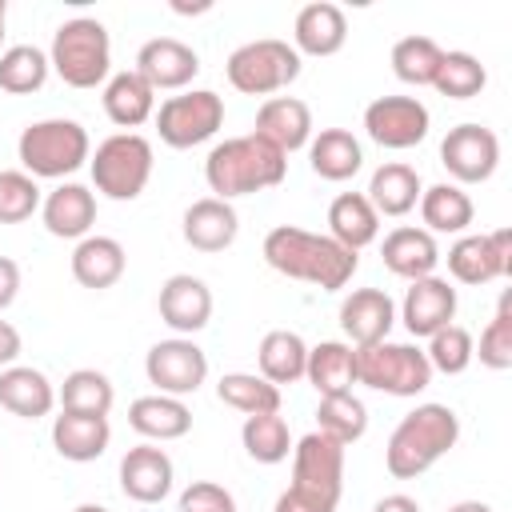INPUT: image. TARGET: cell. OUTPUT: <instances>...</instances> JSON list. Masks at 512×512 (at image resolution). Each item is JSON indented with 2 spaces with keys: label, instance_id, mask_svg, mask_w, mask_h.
I'll return each instance as SVG.
<instances>
[{
  "label": "cell",
  "instance_id": "ffe728a7",
  "mask_svg": "<svg viewBox=\"0 0 512 512\" xmlns=\"http://www.w3.org/2000/svg\"><path fill=\"white\" fill-rule=\"evenodd\" d=\"M348 40V16L332 0H312L296 12L292 24V48L300 56H336Z\"/></svg>",
  "mask_w": 512,
  "mask_h": 512
},
{
  "label": "cell",
  "instance_id": "8d00e7d4",
  "mask_svg": "<svg viewBox=\"0 0 512 512\" xmlns=\"http://www.w3.org/2000/svg\"><path fill=\"white\" fill-rule=\"evenodd\" d=\"M316 432H324L336 444H356L368 432V408L356 392H336V396H320L316 404Z\"/></svg>",
  "mask_w": 512,
  "mask_h": 512
},
{
  "label": "cell",
  "instance_id": "60d3db41",
  "mask_svg": "<svg viewBox=\"0 0 512 512\" xmlns=\"http://www.w3.org/2000/svg\"><path fill=\"white\" fill-rule=\"evenodd\" d=\"M440 56H444V48L432 36H404V40L392 44V72H396L400 84L432 88V76L440 68Z\"/></svg>",
  "mask_w": 512,
  "mask_h": 512
},
{
  "label": "cell",
  "instance_id": "4316f807",
  "mask_svg": "<svg viewBox=\"0 0 512 512\" xmlns=\"http://www.w3.org/2000/svg\"><path fill=\"white\" fill-rule=\"evenodd\" d=\"M128 424L144 436V440H180L192 432V408L180 400V396H164V392H152V396H140L128 404Z\"/></svg>",
  "mask_w": 512,
  "mask_h": 512
},
{
  "label": "cell",
  "instance_id": "7a4b0ae2",
  "mask_svg": "<svg viewBox=\"0 0 512 512\" xmlns=\"http://www.w3.org/2000/svg\"><path fill=\"white\" fill-rule=\"evenodd\" d=\"M344 492V444L308 432L292 444V484L276 496L272 512H336Z\"/></svg>",
  "mask_w": 512,
  "mask_h": 512
},
{
  "label": "cell",
  "instance_id": "d590c367",
  "mask_svg": "<svg viewBox=\"0 0 512 512\" xmlns=\"http://www.w3.org/2000/svg\"><path fill=\"white\" fill-rule=\"evenodd\" d=\"M60 412H80V416H108L112 412V400H116V388L104 372L96 368H76L64 376L60 392Z\"/></svg>",
  "mask_w": 512,
  "mask_h": 512
},
{
  "label": "cell",
  "instance_id": "f35d334b",
  "mask_svg": "<svg viewBox=\"0 0 512 512\" xmlns=\"http://www.w3.org/2000/svg\"><path fill=\"white\" fill-rule=\"evenodd\" d=\"M216 396L220 404L256 416V412H280V388L268 384L260 372H224L216 380Z\"/></svg>",
  "mask_w": 512,
  "mask_h": 512
},
{
  "label": "cell",
  "instance_id": "f907efd6",
  "mask_svg": "<svg viewBox=\"0 0 512 512\" xmlns=\"http://www.w3.org/2000/svg\"><path fill=\"white\" fill-rule=\"evenodd\" d=\"M448 512H492V504H484V500H460Z\"/></svg>",
  "mask_w": 512,
  "mask_h": 512
},
{
  "label": "cell",
  "instance_id": "484cf974",
  "mask_svg": "<svg viewBox=\"0 0 512 512\" xmlns=\"http://www.w3.org/2000/svg\"><path fill=\"white\" fill-rule=\"evenodd\" d=\"M124 268H128V252L112 236H84L72 248V276L80 288H92V292L112 288L124 276Z\"/></svg>",
  "mask_w": 512,
  "mask_h": 512
},
{
  "label": "cell",
  "instance_id": "4fadbf2b",
  "mask_svg": "<svg viewBox=\"0 0 512 512\" xmlns=\"http://www.w3.org/2000/svg\"><path fill=\"white\" fill-rule=\"evenodd\" d=\"M428 128H432V116L416 96H376L364 108L368 140H376L380 148H392V152L416 148L428 136Z\"/></svg>",
  "mask_w": 512,
  "mask_h": 512
},
{
  "label": "cell",
  "instance_id": "7dc6e473",
  "mask_svg": "<svg viewBox=\"0 0 512 512\" xmlns=\"http://www.w3.org/2000/svg\"><path fill=\"white\" fill-rule=\"evenodd\" d=\"M16 292H20V264L0 256V312L16 300Z\"/></svg>",
  "mask_w": 512,
  "mask_h": 512
},
{
  "label": "cell",
  "instance_id": "7402d4cb",
  "mask_svg": "<svg viewBox=\"0 0 512 512\" xmlns=\"http://www.w3.org/2000/svg\"><path fill=\"white\" fill-rule=\"evenodd\" d=\"M380 256H384V268L400 280H424V276H436V264H440V248H436V236L424 232V228H412V224H400L384 236L380 244Z\"/></svg>",
  "mask_w": 512,
  "mask_h": 512
},
{
  "label": "cell",
  "instance_id": "3957f363",
  "mask_svg": "<svg viewBox=\"0 0 512 512\" xmlns=\"http://www.w3.org/2000/svg\"><path fill=\"white\" fill-rule=\"evenodd\" d=\"M284 176H288V156L256 132L216 144L204 160L208 188L216 192V200H228V204H232V196H252V192L276 188Z\"/></svg>",
  "mask_w": 512,
  "mask_h": 512
},
{
  "label": "cell",
  "instance_id": "5bb4252c",
  "mask_svg": "<svg viewBox=\"0 0 512 512\" xmlns=\"http://www.w3.org/2000/svg\"><path fill=\"white\" fill-rule=\"evenodd\" d=\"M440 164L456 184H484L500 164V136L484 124H456L440 140Z\"/></svg>",
  "mask_w": 512,
  "mask_h": 512
},
{
  "label": "cell",
  "instance_id": "74e56055",
  "mask_svg": "<svg viewBox=\"0 0 512 512\" xmlns=\"http://www.w3.org/2000/svg\"><path fill=\"white\" fill-rule=\"evenodd\" d=\"M240 444L244 452L256 460V464H280L292 456V432H288V420L280 412H256V416H244V428H240Z\"/></svg>",
  "mask_w": 512,
  "mask_h": 512
},
{
  "label": "cell",
  "instance_id": "f5cc1de1",
  "mask_svg": "<svg viewBox=\"0 0 512 512\" xmlns=\"http://www.w3.org/2000/svg\"><path fill=\"white\" fill-rule=\"evenodd\" d=\"M4 20H8V4L0 0V44H4Z\"/></svg>",
  "mask_w": 512,
  "mask_h": 512
},
{
  "label": "cell",
  "instance_id": "603a6c76",
  "mask_svg": "<svg viewBox=\"0 0 512 512\" xmlns=\"http://www.w3.org/2000/svg\"><path fill=\"white\" fill-rule=\"evenodd\" d=\"M256 136L276 144L284 156L296 148H308L312 140V108L296 96H268L256 112Z\"/></svg>",
  "mask_w": 512,
  "mask_h": 512
},
{
  "label": "cell",
  "instance_id": "d6986e66",
  "mask_svg": "<svg viewBox=\"0 0 512 512\" xmlns=\"http://www.w3.org/2000/svg\"><path fill=\"white\" fill-rule=\"evenodd\" d=\"M172 456L156 444H136L120 456V492L136 504H160L172 492Z\"/></svg>",
  "mask_w": 512,
  "mask_h": 512
},
{
  "label": "cell",
  "instance_id": "9a60e30c",
  "mask_svg": "<svg viewBox=\"0 0 512 512\" xmlns=\"http://www.w3.org/2000/svg\"><path fill=\"white\" fill-rule=\"evenodd\" d=\"M136 72L152 84V92H180V88H188L196 80L200 56H196V48H188L176 36H156V40L140 44Z\"/></svg>",
  "mask_w": 512,
  "mask_h": 512
},
{
  "label": "cell",
  "instance_id": "ba28073f",
  "mask_svg": "<svg viewBox=\"0 0 512 512\" xmlns=\"http://www.w3.org/2000/svg\"><path fill=\"white\" fill-rule=\"evenodd\" d=\"M356 384H368L384 396H420L432 384V364L416 344H368L356 348Z\"/></svg>",
  "mask_w": 512,
  "mask_h": 512
},
{
  "label": "cell",
  "instance_id": "7c38bea8",
  "mask_svg": "<svg viewBox=\"0 0 512 512\" xmlns=\"http://www.w3.org/2000/svg\"><path fill=\"white\" fill-rule=\"evenodd\" d=\"M448 272L460 284H492L512 276V228L496 232H468L448 248Z\"/></svg>",
  "mask_w": 512,
  "mask_h": 512
},
{
  "label": "cell",
  "instance_id": "836d02e7",
  "mask_svg": "<svg viewBox=\"0 0 512 512\" xmlns=\"http://www.w3.org/2000/svg\"><path fill=\"white\" fill-rule=\"evenodd\" d=\"M304 380H308L320 396L352 392V384H356V348L344 344V340H320L316 348H308Z\"/></svg>",
  "mask_w": 512,
  "mask_h": 512
},
{
  "label": "cell",
  "instance_id": "7bdbcfd3",
  "mask_svg": "<svg viewBox=\"0 0 512 512\" xmlns=\"http://www.w3.org/2000/svg\"><path fill=\"white\" fill-rule=\"evenodd\" d=\"M472 352H476V340H472V332L460 328V324H448V328L432 332V336H428V348H424L432 372H444V376L468 372V364L476 360Z\"/></svg>",
  "mask_w": 512,
  "mask_h": 512
},
{
  "label": "cell",
  "instance_id": "681fc988",
  "mask_svg": "<svg viewBox=\"0 0 512 512\" xmlns=\"http://www.w3.org/2000/svg\"><path fill=\"white\" fill-rule=\"evenodd\" d=\"M372 512H420V504L412 496H404V492H392V496H380L372 504Z\"/></svg>",
  "mask_w": 512,
  "mask_h": 512
},
{
  "label": "cell",
  "instance_id": "f1b7e54d",
  "mask_svg": "<svg viewBox=\"0 0 512 512\" xmlns=\"http://www.w3.org/2000/svg\"><path fill=\"white\" fill-rule=\"evenodd\" d=\"M104 112L120 128H140L156 116V92L136 68H124L104 80Z\"/></svg>",
  "mask_w": 512,
  "mask_h": 512
},
{
  "label": "cell",
  "instance_id": "d6a6232c",
  "mask_svg": "<svg viewBox=\"0 0 512 512\" xmlns=\"http://www.w3.org/2000/svg\"><path fill=\"white\" fill-rule=\"evenodd\" d=\"M420 220H424V232H444V236H464L472 216H476V204L472 196L460 188V184H432L420 192Z\"/></svg>",
  "mask_w": 512,
  "mask_h": 512
},
{
  "label": "cell",
  "instance_id": "b9f144b4",
  "mask_svg": "<svg viewBox=\"0 0 512 512\" xmlns=\"http://www.w3.org/2000/svg\"><path fill=\"white\" fill-rule=\"evenodd\" d=\"M484 84H488V72L472 52H444L432 76V88L448 100H472L484 92Z\"/></svg>",
  "mask_w": 512,
  "mask_h": 512
},
{
  "label": "cell",
  "instance_id": "8fae6325",
  "mask_svg": "<svg viewBox=\"0 0 512 512\" xmlns=\"http://www.w3.org/2000/svg\"><path fill=\"white\" fill-rule=\"evenodd\" d=\"M144 376H148V384H156V392L184 400L208 380V356L192 336L156 340L144 356Z\"/></svg>",
  "mask_w": 512,
  "mask_h": 512
},
{
  "label": "cell",
  "instance_id": "e0dca14e",
  "mask_svg": "<svg viewBox=\"0 0 512 512\" xmlns=\"http://www.w3.org/2000/svg\"><path fill=\"white\" fill-rule=\"evenodd\" d=\"M392 324H396V304L384 288H356L340 300V332L348 336L344 344H352V348L388 340Z\"/></svg>",
  "mask_w": 512,
  "mask_h": 512
},
{
  "label": "cell",
  "instance_id": "30bf717a",
  "mask_svg": "<svg viewBox=\"0 0 512 512\" xmlns=\"http://www.w3.org/2000/svg\"><path fill=\"white\" fill-rule=\"evenodd\" d=\"M156 132L168 148H196L212 140L224 124V100L212 88H192L180 96H168L156 108Z\"/></svg>",
  "mask_w": 512,
  "mask_h": 512
},
{
  "label": "cell",
  "instance_id": "f6af8a7d",
  "mask_svg": "<svg viewBox=\"0 0 512 512\" xmlns=\"http://www.w3.org/2000/svg\"><path fill=\"white\" fill-rule=\"evenodd\" d=\"M40 208V184L24 168L0 172V224H24Z\"/></svg>",
  "mask_w": 512,
  "mask_h": 512
},
{
  "label": "cell",
  "instance_id": "e575fe53",
  "mask_svg": "<svg viewBox=\"0 0 512 512\" xmlns=\"http://www.w3.org/2000/svg\"><path fill=\"white\" fill-rule=\"evenodd\" d=\"M304 364H308V344L300 340V332L288 328H272L264 332L260 348H256V368L268 384H296L304 380Z\"/></svg>",
  "mask_w": 512,
  "mask_h": 512
},
{
  "label": "cell",
  "instance_id": "4dcf8cb0",
  "mask_svg": "<svg viewBox=\"0 0 512 512\" xmlns=\"http://www.w3.org/2000/svg\"><path fill=\"white\" fill-rule=\"evenodd\" d=\"M420 176L412 164H400V160H388L372 172L368 180V204L376 208V216H408L416 204H420Z\"/></svg>",
  "mask_w": 512,
  "mask_h": 512
},
{
  "label": "cell",
  "instance_id": "f546056e",
  "mask_svg": "<svg viewBox=\"0 0 512 512\" xmlns=\"http://www.w3.org/2000/svg\"><path fill=\"white\" fill-rule=\"evenodd\" d=\"M308 164H312V172L320 180L344 184V180H352L360 172L364 152H360V140L348 128H320L308 140Z\"/></svg>",
  "mask_w": 512,
  "mask_h": 512
},
{
  "label": "cell",
  "instance_id": "ee69618b",
  "mask_svg": "<svg viewBox=\"0 0 512 512\" xmlns=\"http://www.w3.org/2000/svg\"><path fill=\"white\" fill-rule=\"evenodd\" d=\"M472 356H480V364L492 372L512 368V292H500V304H496L488 328L480 332V348Z\"/></svg>",
  "mask_w": 512,
  "mask_h": 512
},
{
  "label": "cell",
  "instance_id": "ac0fdd59",
  "mask_svg": "<svg viewBox=\"0 0 512 512\" xmlns=\"http://www.w3.org/2000/svg\"><path fill=\"white\" fill-rule=\"evenodd\" d=\"M400 320L404 328L420 340H428L432 332L448 328L456 320V288L444 280V276H424V280H412L404 300H400Z\"/></svg>",
  "mask_w": 512,
  "mask_h": 512
},
{
  "label": "cell",
  "instance_id": "bcb514c9",
  "mask_svg": "<svg viewBox=\"0 0 512 512\" xmlns=\"http://www.w3.org/2000/svg\"><path fill=\"white\" fill-rule=\"evenodd\" d=\"M176 512H236V496L216 480H192L180 492Z\"/></svg>",
  "mask_w": 512,
  "mask_h": 512
},
{
  "label": "cell",
  "instance_id": "2e32d148",
  "mask_svg": "<svg viewBox=\"0 0 512 512\" xmlns=\"http://www.w3.org/2000/svg\"><path fill=\"white\" fill-rule=\"evenodd\" d=\"M156 308H160V320L176 332V336H196L200 328H208L212 320V292L200 276L192 272H176L160 284V296H156Z\"/></svg>",
  "mask_w": 512,
  "mask_h": 512
},
{
  "label": "cell",
  "instance_id": "cb8c5ba5",
  "mask_svg": "<svg viewBox=\"0 0 512 512\" xmlns=\"http://www.w3.org/2000/svg\"><path fill=\"white\" fill-rule=\"evenodd\" d=\"M180 232L196 252H224V248H232V240L240 232V216H236V208L228 200L204 196V200H192L184 208Z\"/></svg>",
  "mask_w": 512,
  "mask_h": 512
},
{
  "label": "cell",
  "instance_id": "c3c4849f",
  "mask_svg": "<svg viewBox=\"0 0 512 512\" xmlns=\"http://www.w3.org/2000/svg\"><path fill=\"white\" fill-rule=\"evenodd\" d=\"M20 332L8 324V320H0V368H12L16 364V356H20Z\"/></svg>",
  "mask_w": 512,
  "mask_h": 512
},
{
  "label": "cell",
  "instance_id": "9c48e42d",
  "mask_svg": "<svg viewBox=\"0 0 512 512\" xmlns=\"http://www.w3.org/2000/svg\"><path fill=\"white\" fill-rule=\"evenodd\" d=\"M228 84L244 96H272L280 88H288L296 76H300V52L288 44V40H276V36H264V40H248L240 44L228 64Z\"/></svg>",
  "mask_w": 512,
  "mask_h": 512
},
{
  "label": "cell",
  "instance_id": "83f0119b",
  "mask_svg": "<svg viewBox=\"0 0 512 512\" xmlns=\"http://www.w3.org/2000/svg\"><path fill=\"white\" fill-rule=\"evenodd\" d=\"M112 440V424L108 416H80V412H60L52 420V448L72 460V464H88L96 456L108 452Z\"/></svg>",
  "mask_w": 512,
  "mask_h": 512
},
{
  "label": "cell",
  "instance_id": "52a82bcc",
  "mask_svg": "<svg viewBox=\"0 0 512 512\" xmlns=\"http://www.w3.org/2000/svg\"><path fill=\"white\" fill-rule=\"evenodd\" d=\"M92 184L108 200H136L152 180V144L140 132H116L88 156Z\"/></svg>",
  "mask_w": 512,
  "mask_h": 512
},
{
  "label": "cell",
  "instance_id": "6da1fadb",
  "mask_svg": "<svg viewBox=\"0 0 512 512\" xmlns=\"http://www.w3.org/2000/svg\"><path fill=\"white\" fill-rule=\"evenodd\" d=\"M264 260L280 276L316 284L320 292H340L360 268L356 252H348L332 236H320V232H308L296 224H276L264 236Z\"/></svg>",
  "mask_w": 512,
  "mask_h": 512
},
{
  "label": "cell",
  "instance_id": "d4e9b609",
  "mask_svg": "<svg viewBox=\"0 0 512 512\" xmlns=\"http://www.w3.org/2000/svg\"><path fill=\"white\" fill-rule=\"evenodd\" d=\"M0 408H8L20 420H40L56 408V388L40 368L28 364L0 368Z\"/></svg>",
  "mask_w": 512,
  "mask_h": 512
},
{
  "label": "cell",
  "instance_id": "5b68a950",
  "mask_svg": "<svg viewBox=\"0 0 512 512\" xmlns=\"http://www.w3.org/2000/svg\"><path fill=\"white\" fill-rule=\"evenodd\" d=\"M16 156H20V164L32 180H64V176H72L76 168L88 164L92 140H88L80 120L52 116V120H36L20 132Z\"/></svg>",
  "mask_w": 512,
  "mask_h": 512
},
{
  "label": "cell",
  "instance_id": "277c9868",
  "mask_svg": "<svg viewBox=\"0 0 512 512\" xmlns=\"http://www.w3.org/2000/svg\"><path fill=\"white\" fill-rule=\"evenodd\" d=\"M460 440V416L448 404H416L388 436L384 468L396 480L424 476L436 460H444Z\"/></svg>",
  "mask_w": 512,
  "mask_h": 512
},
{
  "label": "cell",
  "instance_id": "8992f818",
  "mask_svg": "<svg viewBox=\"0 0 512 512\" xmlns=\"http://www.w3.org/2000/svg\"><path fill=\"white\" fill-rule=\"evenodd\" d=\"M48 64L68 88L104 84L108 72H112V36H108V28L100 20H92V16L64 20L56 28V36H52Z\"/></svg>",
  "mask_w": 512,
  "mask_h": 512
},
{
  "label": "cell",
  "instance_id": "1f68e13d",
  "mask_svg": "<svg viewBox=\"0 0 512 512\" xmlns=\"http://www.w3.org/2000/svg\"><path fill=\"white\" fill-rule=\"evenodd\" d=\"M328 236L348 252H360L380 236V216L364 192H340L328 204Z\"/></svg>",
  "mask_w": 512,
  "mask_h": 512
},
{
  "label": "cell",
  "instance_id": "ab89813d",
  "mask_svg": "<svg viewBox=\"0 0 512 512\" xmlns=\"http://www.w3.org/2000/svg\"><path fill=\"white\" fill-rule=\"evenodd\" d=\"M48 72H52L48 52H40L36 44H12V48L0 52V88L12 92V96L40 92Z\"/></svg>",
  "mask_w": 512,
  "mask_h": 512
},
{
  "label": "cell",
  "instance_id": "816d5d0a",
  "mask_svg": "<svg viewBox=\"0 0 512 512\" xmlns=\"http://www.w3.org/2000/svg\"><path fill=\"white\" fill-rule=\"evenodd\" d=\"M72 512H108V508H104V504H76Z\"/></svg>",
  "mask_w": 512,
  "mask_h": 512
},
{
  "label": "cell",
  "instance_id": "44dd1931",
  "mask_svg": "<svg viewBox=\"0 0 512 512\" xmlns=\"http://www.w3.org/2000/svg\"><path fill=\"white\" fill-rule=\"evenodd\" d=\"M40 216H44V228L60 240H84L92 236V224H96V192L68 180L60 188H52L44 200H40Z\"/></svg>",
  "mask_w": 512,
  "mask_h": 512
}]
</instances>
